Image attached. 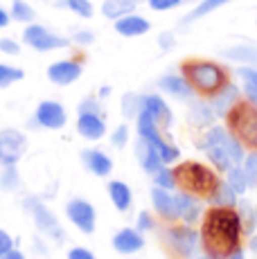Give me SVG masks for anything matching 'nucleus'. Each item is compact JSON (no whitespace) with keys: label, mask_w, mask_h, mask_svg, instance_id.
I'll return each instance as SVG.
<instances>
[{"label":"nucleus","mask_w":257,"mask_h":259,"mask_svg":"<svg viewBox=\"0 0 257 259\" xmlns=\"http://www.w3.org/2000/svg\"><path fill=\"white\" fill-rule=\"evenodd\" d=\"M147 3H149V7L156 9V12H169V9L183 5L185 0H147Z\"/></svg>","instance_id":"38"},{"label":"nucleus","mask_w":257,"mask_h":259,"mask_svg":"<svg viewBox=\"0 0 257 259\" xmlns=\"http://www.w3.org/2000/svg\"><path fill=\"white\" fill-rule=\"evenodd\" d=\"M77 131H79V136L88 138V140H100V138H104V133H106V124H104L102 115H95V113H79Z\"/></svg>","instance_id":"11"},{"label":"nucleus","mask_w":257,"mask_h":259,"mask_svg":"<svg viewBox=\"0 0 257 259\" xmlns=\"http://www.w3.org/2000/svg\"><path fill=\"white\" fill-rule=\"evenodd\" d=\"M136 153H138V158H140V165L145 171H149V174H158L162 169V158H160V153L156 151V147H151L147 140H142L140 138V142L136 144Z\"/></svg>","instance_id":"16"},{"label":"nucleus","mask_w":257,"mask_h":259,"mask_svg":"<svg viewBox=\"0 0 257 259\" xmlns=\"http://www.w3.org/2000/svg\"><path fill=\"white\" fill-rule=\"evenodd\" d=\"M183 77L192 88L203 95H215L228 83V72L215 61H187L183 63Z\"/></svg>","instance_id":"3"},{"label":"nucleus","mask_w":257,"mask_h":259,"mask_svg":"<svg viewBox=\"0 0 257 259\" xmlns=\"http://www.w3.org/2000/svg\"><path fill=\"white\" fill-rule=\"evenodd\" d=\"M23 41H25L29 48L38 50V52H50V50L66 48L68 43H70L68 38L48 32L43 25H27L25 32H23Z\"/></svg>","instance_id":"5"},{"label":"nucleus","mask_w":257,"mask_h":259,"mask_svg":"<svg viewBox=\"0 0 257 259\" xmlns=\"http://www.w3.org/2000/svg\"><path fill=\"white\" fill-rule=\"evenodd\" d=\"M25 205L29 207V210H32L34 221H36L38 230H43L46 235H59V223H57V219L52 217V212H48V207L43 205V203L34 201V198H27Z\"/></svg>","instance_id":"13"},{"label":"nucleus","mask_w":257,"mask_h":259,"mask_svg":"<svg viewBox=\"0 0 257 259\" xmlns=\"http://www.w3.org/2000/svg\"><path fill=\"white\" fill-rule=\"evenodd\" d=\"M79 113H95V115H102V106L97 99H83L79 104Z\"/></svg>","instance_id":"40"},{"label":"nucleus","mask_w":257,"mask_h":259,"mask_svg":"<svg viewBox=\"0 0 257 259\" xmlns=\"http://www.w3.org/2000/svg\"><path fill=\"white\" fill-rule=\"evenodd\" d=\"M253 250H255V252H257V237H255V239H253Z\"/></svg>","instance_id":"50"},{"label":"nucleus","mask_w":257,"mask_h":259,"mask_svg":"<svg viewBox=\"0 0 257 259\" xmlns=\"http://www.w3.org/2000/svg\"><path fill=\"white\" fill-rule=\"evenodd\" d=\"M12 250V239H9L7 232L0 230V255H5V252Z\"/></svg>","instance_id":"46"},{"label":"nucleus","mask_w":257,"mask_h":259,"mask_svg":"<svg viewBox=\"0 0 257 259\" xmlns=\"http://www.w3.org/2000/svg\"><path fill=\"white\" fill-rule=\"evenodd\" d=\"M237 72H239V77L244 79V95H246V99L257 106V68L241 66Z\"/></svg>","instance_id":"26"},{"label":"nucleus","mask_w":257,"mask_h":259,"mask_svg":"<svg viewBox=\"0 0 257 259\" xmlns=\"http://www.w3.org/2000/svg\"><path fill=\"white\" fill-rule=\"evenodd\" d=\"M154 178H156V187H162V189H174L176 187V174L172 171V169L162 167Z\"/></svg>","instance_id":"36"},{"label":"nucleus","mask_w":257,"mask_h":259,"mask_svg":"<svg viewBox=\"0 0 257 259\" xmlns=\"http://www.w3.org/2000/svg\"><path fill=\"white\" fill-rule=\"evenodd\" d=\"M36 124L43 128H61L66 124V108L59 102H41L36 108Z\"/></svg>","instance_id":"8"},{"label":"nucleus","mask_w":257,"mask_h":259,"mask_svg":"<svg viewBox=\"0 0 257 259\" xmlns=\"http://www.w3.org/2000/svg\"><path fill=\"white\" fill-rule=\"evenodd\" d=\"M199 259H212V257H199Z\"/></svg>","instance_id":"51"},{"label":"nucleus","mask_w":257,"mask_h":259,"mask_svg":"<svg viewBox=\"0 0 257 259\" xmlns=\"http://www.w3.org/2000/svg\"><path fill=\"white\" fill-rule=\"evenodd\" d=\"M228 185L235 189L237 194H244L246 189H248V178H246L244 169H241V165H232L228 169Z\"/></svg>","instance_id":"30"},{"label":"nucleus","mask_w":257,"mask_h":259,"mask_svg":"<svg viewBox=\"0 0 257 259\" xmlns=\"http://www.w3.org/2000/svg\"><path fill=\"white\" fill-rule=\"evenodd\" d=\"M25 136L16 128H5L0 131V165L9 167L16 165L21 160L23 151H25Z\"/></svg>","instance_id":"6"},{"label":"nucleus","mask_w":257,"mask_h":259,"mask_svg":"<svg viewBox=\"0 0 257 259\" xmlns=\"http://www.w3.org/2000/svg\"><path fill=\"white\" fill-rule=\"evenodd\" d=\"M48 77H50V81L57 83V86H70L72 81H77V79L81 77V63L72 61V59L57 61L48 68Z\"/></svg>","instance_id":"7"},{"label":"nucleus","mask_w":257,"mask_h":259,"mask_svg":"<svg viewBox=\"0 0 257 259\" xmlns=\"http://www.w3.org/2000/svg\"><path fill=\"white\" fill-rule=\"evenodd\" d=\"M0 185H3L5 189H14L18 185V174H16V169H14V165H9L7 169H5L3 178H0Z\"/></svg>","instance_id":"37"},{"label":"nucleus","mask_w":257,"mask_h":259,"mask_svg":"<svg viewBox=\"0 0 257 259\" xmlns=\"http://www.w3.org/2000/svg\"><path fill=\"white\" fill-rule=\"evenodd\" d=\"M176 207H179V219H185L187 223H192L194 219H199L201 205L196 203V198L192 194H176Z\"/></svg>","instance_id":"22"},{"label":"nucleus","mask_w":257,"mask_h":259,"mask_svg":"<svg viewBox=\"0 0 257 259\" xmlns=\"http://www.w3.org/2000/svg\"><path fill=\"white\" fill-rule=\"evenodd\" d=\"M255 221H257V210H255Z\"/></svg>","instance_id":"52"},{"label":"nucleus","mask_w":257,"mask_h":259,"mask_svg":"<svg viewBox=\"0 0 257 259\" xmlns=\"http://www.w3.org/2000/svg\"><path fill=\"white\" fill-rule=\"evenodd\" d=\"M68 217L75 223L81 232L91 235L95 230V210H93L91 203L86 201H70L68 203Z\"/></svg>","instance_id":"9"},{"label":"nucleus","mask_w":257,"mask_h":259,"mask_svg":"<svg viewBox=\"0 0 257 259\" xmlns=\"http://www.w3.org/2000/svg\"><path fill=\"white\" fill-rule=\"evenodd\" d=\"M0 259H25V257L18 250H9V252H5V255H0Z\"/></svg>","instance_id":"48"},{"label":"nucleus","mask_w":257,"mask_h":259,"mask_svg":"<svg viewBox=\"0 0 257 259\" xmlns=\"http://www.w3.org/2000/svg\"><path fill=\"white\" fill-rule=\"evenodd\" d=\"M12 16L16 18L18 23H32L36 14H34L32 5H27L25 0H14L12 3Z\"/></svg>","instance_id":"32"},{"label":"nucleus","mask_w":257,"mask_h":259,"mask_svg":"<svg viewBox=\"0 0 257 259\" xmlns=\"http://www.w3.org/2000/svg\"><path fill=\"white\" fill-rule=\"evenodd\" d=\"M81 158H83V165L91 169L95 176H108L113 169V160L104 151H97V149H86L81 153Z\"/></svg>","instance_id":"17"},{"label":"nucleus","mask_w":257,"mask_h":259,"mask_svg":"<svg viewBox=\"0 0 257 259\" xmlns=\"http://www.w3.org/2000/svg\"><path fill=\"white\" fill-rule=\"evenodd\" d=\"M239 102V88L232 86V83H226L219 93L212 95V111L215 115H221V117H228V113L232 111V106Z\"/></svg>","instance_id":"10"},{"label":"nucleus","mask_w":257,"mask_h":259,"mask_svg":"<svg viewBox=\"0 0 257 259\" xmlns=\"http://www.w3.org/2000/svg\"><path fill=\"white\" fill-rule=\"evenodd\" d=\"M190 117H192V122L199 124V126H207V124H212V119H215V111H212V106H207V104L196 102V104H192Z\"/></svg>","instance_id":"29"},{"label":"nucleus","mask_w":257,"mask_h":259,"mask_svg":"<svg viewBox=\"0 0 257 259\" xmlns=\"http://www.w3.org/2000/svg\"><path fill=\"white\" fill-rule=\"evenodd\" d=\"M149 29H151V23L145 16H138V14H126V16L115 21V32L122 34V36H142Z\"/></svg>","instance_id":"12"},{"label":"nucleus","mask_w":257,"mask_h":259,"mask_svg":"<svg viewBox=\"0 0 257 259\" xmlns=\"http://www.w3.org/2000/svg\"><path fill=\"white\" fill-rule=\"evenodd\" d=\"M9 18H12V16H9V14L5 12L3 7H0V29H3V27H7V25H9Z\"/></svg>","instance_id":"47"},{"label":"nucleus","mask_w":257,"mask_h":259,"mask_svg":"<svg viewBox=\"0 0 257 259\" xmlns=\"http://www.w3.org/2000/svg\"><path fill=\"white\" fill-rule=\"evenodd\" d=\"M0 50L5 54H18L21 52V46L16 41H12V38H0Z\"/></svg>","instance_id":"41"},{"label":"nucleus","mask_w":257,"mask_h":259,"mask_svg":"<svg viewBox=\"0 0 257 259\" xmlns=\"http://www.w3.org/2000/svg\"><path fill=\"white\" fill-rule=\"evenodd\" d=\"M140 111H142V97L136 93H126L122 97V113H124V117H138Z\"/></svg>","instance_id":"31"},{"label":"nucleus","mask_w":257,"mask_h":259,"mask_svg":"<svg viewBox=\"0 0 257 259\" xmlns=\"http://www.w3.org/2000/svg\"><path fill=\"white\" fill-rule=\"evenodd\" d=\"M201 239L212 259H228L239 248L241 217L232 207H215L205 214Z\"/></svg>","instance_id":"1"},{"label":"nucleus","mask_w":257,"mask_h":259,"mask_svg":"<svg viewBox=\"0 0 257 259\" xmlns=\"http://www.w3.org/2000/svg\"><path fill=\"white\" fill-rule=\"evenodd\" d=\"M185 3H190V0H185Z\"/></svg>","instance_id":"53"},{"label":"nucleus","mask_w":257,"mask_h":259,"mask_svg":"<svg viewBox=\"0 0 257 259\" xmlns=\"http://www.w3.org/2000/svg\"><path fill=\"white\" fill-rule=\"evenodd\" d=\"M169 241L181 255H192L196 248V232L187 230V228H174L169 230Z\"/></svg>","instance_id":"20"},{"label":"nucleus","mask_w":257,"mask_h":259,"mask_svg":"<svg viewBox=\"0 0 257 259\" xmlns=\"http://www.w3.org/2000/svg\"><path fill=\"white\" fill-rule=\"evenodd\" d=\"M228 259H244V252H239V250H237V252H232V255H230Z\"/></svg>","instance_id":"49"},{"label":"nucleus","mask_w":257,"mask_h":259,"mask_svg":"<svg viewBox=\"0 0 257 259\" xmlns=\"http://www.w3.org/2000/svg\"><path fill=\"white\" fill-rule=\"evenodd\" d=\"M210 203H215L217 207H232L237 203V192L228 183H219L217 192L210 196Z\"/></svg>","instance_id":"28"},{"label":"nucleus","mask_w":257,"mask_h":259,"mask_svg":"<svg viewBox=\"0 0 257 259\" xmlns=\"http://www.w3.org/2000/svg\"><path fill=\"white\" fill-rule=\"evenodd\" d=\"M176 174V185L183 192L192 194V196H205L210 198L219 187V178L215 176L212 169H207L201 162H183L174 169Z\"/></svg>","instance_id":"2"},{"label":"nucleus","mask_w":257,"mask_h":259,"mask_svg":"<svg viewBox=\"0 0 257 259\" xmlns=\"http://www.w3.org/2000/svg\"><path fill=\"white\" fill-rule=\"evenodd\" d=\"M158 43H160V50H172L174 48V34L172 32H162L158 36Z\"/></svg>","instance_id":"42"},{"label":"nucleus","mask_w":257,"mask_h":259,"mask_svg":"<svg viewBox=\"0 0 257 259\" xmlns=\"http://www.w3.org/2000/svg\"><path fill=\"white\" fill-rule=\"evenodd\" d=\"M228 3H232V0H201V3L183 18V23H192V21H196V18H203L205 14H212L215 9L224 7V5H228Z\"/></svg>","instance_id":"27"},{"label":"nucleus","mask_w":257,"mask_h":259,"mask_svg":"<svg viewBox=\"0 0 257 259\" xmlns=\"http://www.w3.org/2000/svg\"><path fill=\"white\" fill-rule=\"evenodd\" d=\"M108 194H111V201L117 210H122V212L128 210V205H131V189H128L124 183L113 181L111 185H108Z\"/></svg>","instance_id":"25"},{"label":"nucleus","mask_w":257,"mask_h":259,"mask_svg":"<svg viewBox=\"0 0 257 259\" xmlns=\"http://www.w3.org/2000/svg\"><path fill=\"white\" fill-rule=\"evenodd\" d=\"M72 41L81 43V46H88V43L95 41V34H91V32H77L75 36H72Z\"/></svg>","instance_id":"44"},{"label":"nucleus","mask_w":257,"mask_h":259,"mask_svg":"<svg viewBox=\"0 0 257 259\" xmlns=\"http://www.w3.org/2000/svg\"><path fill=\"white\" fill-rule=\"evenodd\" d=\"M241 169H244L246 178H248V187H255L257 185V153H250V156H246Z\"/></svg>","instance_id":"35"},{"label":"nucleus","mask_w":257,"mask_h":259,"mask_svg":"<svg viewBox=\"0 0 257 259\" xmlns=\"http://www.w3.org/2000/svg\"><path fill=\"white\" fill-rule=\"evenodd\" d=\"M226 59H230V61H237V63H257V48L255 46H248V43H239V46H232L228 50H224Z\"/></svg>","instance_id":"23"},{"label":"nucleus","mask_w":257,"mask_h":259,"mask_svg":"<svg viewBox=\"0 0 257 259\" xmlns=\"http://www.w3.org/2000/svg\"><path fill=\"white\" fill-rule=\"evenodd\" d=\"M142 246H145V241H142V237L136 230H122L113 237V248L117 252H122V255H133Z\"/></svg>","instance_id":"19"},{"label":"nucleus","mask_w":257,"mask_h":259,"mask_svg":"<svg viewBox=\"0 0 257 259\" xmlns=\"http://www.w3.org/2000/svg\"><path fill=\"white\" fill-rule=\"evenodd\" d=\"M126 140H128V128L122 124V126H117L115 131H113V136H111V142H113V147H124L126 144Z\"/></svg>","instance_id":"39"},{"label":"nucleus","mask_w":257,"mask_h":259,"mask_svg":"<svg viewBox=\"0 0 257 259\" xmlns=\"http://www.w3.org/2000/svg\"><path fill=\"white\" fill-rule=\"evenodd\" d=\"M140 3H142V0H104L102 14L106 18L117 21V18L126 16V14H133V9H136Z\"/></svg>","instance_id":"21"},{"label":"nucleus","mask_w":257,"mask_h":259,"mask_svg":"<svg viewBox=\"0 0 257 259\" xmlns=\"http://www.w3.org/2000/svg\"><path fill=\"white\" fill-rule=\"evenodd\" d=\"M228 124L232 136L237 138L241 144L257 149V106L246 102H237L228 113Z\"/></svg>","instance_id":"4"},{"label":"nucleus","mask_w":257,"mask_h":259,"mask_svg":"<svg viewBox=\"0 0 257 259\" xmlns=\"http://www.w3.org/2000/svg\"><path fill=\"white\" fill-rule=\"evenodd\" d=\"M151 201H154L156 212H160V217H165V219H179L176 198L172 196V194H167V189H162V187L151 189Z\"/></svg>","instance_id":"18"},{"label":"nucleus","mask_w":257,"mask_h":259,"mask_svg":"<svg viewBox=\"0 0 257 259\" xmlns=\"http://www.w3.org/2000/svg\"><path fill=\"white\" fill-rule=\"evenodd\" d=\"M68 259H95V257H93L86 248H72V250L68 252Z\"/></svg>","instance_id":"45"},{"label":"nucleus","mask_w":257,"mask_h":259,"mask_svg":"<svg viewBox=\"0 0 257 259\" xmlns=\"http://www.w3.org/2000/svg\"><path fill=\"white\" fill-rule=\"evenodd\" d=\"M25 77V72L21 70V68H12V66H5V63H0V88H7L9 83L18 81V79Z\"/></svg>","instance_id":"33"},{"label":"nucleus","mask_w":257,"mask_h":259,"mask_svg":"<svg viewBox=\"0 0 257 259\" xmlns=\"http://www.w3.org/2000/svg\"><path fill=\"white\" fill-rule=\"evenodd\" d=\"M154 228V221H151V217L147 212H142L140 217H138V230H151Z\"/></svg>","instance_id":"43"},{"label":"nucleus","mask_w":257,"mask_h":259,"mask_svg":"<svg viewBox=\"0 0 257 259\" xmlns=\"http://www.w3.org/2000/svg\"><path fill=\"white\" fill-rule=\"evenodd\" d=\"M201 147L205 149L207 158L212 160V165H215L217 169H221V171H228V169L235 165L228 153V149L224 147V144H201Z\"/></svg>","instance_id":"24"},{"label":"nucleus","mask_w":257,"mask_h":259,"mask_svg":"<svg viewBox=\"0 0 257 259\" xmlns=\"http://www.w3.org/2000/svg\"><path fill=\"white\" fill-rule=\"evenodd\" d=\"M158 86H160V91L169 93L172 97H176V99H190L192 95H194L192 83L187 81L185 77H179V74H167V77H162L160 81H158Z\"/></svg>","instance_id":"14"},{"label":"nucleus","mask_w":257,"mask_h":259,"mask_svg":"<svg viewBox=\"0 0 257 259\" xmlns=\"http://www.w3.org/2000/svg\"><path fill=\"white\" fill-rule=\"evenodd\" d=\"M142 108H145V111L149 113L158 124H162V126H169L172 124L169 106H167L165 99L158 97V95H145V97H142Z\"/></svg>","instance_id":"15"},{"label":"nucleus","mask_w":257,"mask_h":259,"mask_svg":"<svg viewBox=\"0 0 257 259\" xmlns=\"http://www.w3.org/2000/svg\"><path fill=\"white\" fill-rule=\"evenodd\" d=\"M66 7L72 9V12L81 18H91L93 12H95L93 5H91V0H66Z\"/></svg>","instance_id":"34"}]
</instances>
